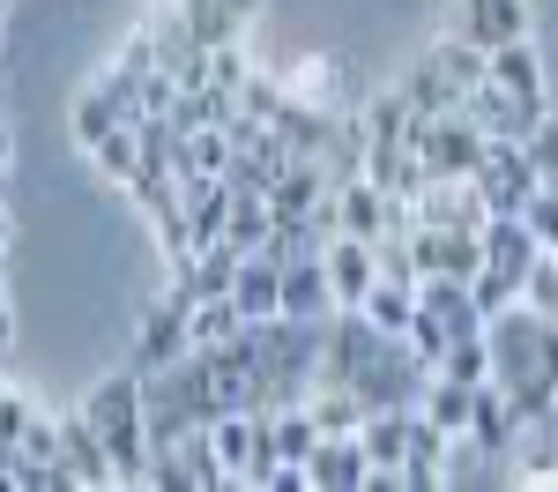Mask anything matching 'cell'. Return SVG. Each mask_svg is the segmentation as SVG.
Masks as SVG:
<instances>
[{
    "label": "cell",
    "mask_w": 558,
    "mask_h": 492,
    "mask_svg": "<svg viewBox=\"0 0 558 492\" xmlns=\"http://www.w3.org/2000/svg\"><path fill=\"white\" fill-rule=\"evenodd\" d=\"M484 344H492V381L507 388V403L521 410V425L544 418V410H558V321L551 313H536L529 299H514V307H499L484 321Z\"/></svg>",
    "instance_id": "obj_1"
},
{
    "label": "cell",
    "mask_w": 558,
    "mask_h": 492,
    "mask_svg": "<svg viewBox=\"0 0 558 492\" xmlns=\"http://www.w3.org/2000/svg\"><path fill=\"white\" fill-rule=\"evenodd\" d=\"M320 328L328 321H246V344H254L260 365V410H283V403H305L313 381H320Z\"/></svg>",
    "instance_id": "obj_2"
},
{
    "label": "cell",
    "mask_w": 558,
    "mask_h": 492,
    "mask_svg": "<svg viewBox=\"0 0 558 492\" xmlns=\"http://www.w3.org/2000/svg\"><path fill=\"white\" fill-rule=\"evenodd\" d=\"M83 418L89 433L105 441L112 455V470H120V485H142V470H149V425H142V373L134 365H112L97 388L83 396Z\"/></svg>",
    "instance_id": "obj_3"
},
{
    "label": "cell",
    "mask_w": 558,
    "mask_h": 492,
    "mask_svg": "<svg viewBox=\"0 0 558 492\" xmlns=\"http://www.w3.org/2000/svg\"><path fill=\"white\" fill-rule=\"evenodd\" d=\"M484 321L492 313L476 307V291L462 276H417V321H410V344L439 365L447 344H462V336H484Z\"/></svg>",
    "instance_id": "obj_4"
},
{
    "label": "cell",
    "mask_w": 558,
    "mask_h": 492,
    "mask_svg": "<svg viewBox=\"0 0 558 492\" xmlns=\"http://www.w3.org/2000/svg\"><path fill=\"white\" fill-rule=\"evenodd\" d=\"M536 254H544V247H536V231H529L521 217H492V224H484V268L470 276L476 307H484V313L514 307L521 284H529V262H536Z\"/></svg>",
    "instance_id": "obj_5"
},
{
    "label": "cell",
    "mask_w": 558,
    "mask_h": 492,
    "mask_svg": "<svg viewBox=\"0 0 558 492\" xmlns=\"http://www.w3.org/2000/svg\"><path fill=\"white\" fill-rule=\"evenodd\" d=\"M142 485H157V492H223V485H231V470H223V455H216L209 425H202V433H179V441L149 447Z\"/></svg>",
    "instance_id": "obj_6"
},
{
    "label": "cell",
    "mask_w": 558,
    "mask_h": 492,
    "mask_svg": "<svg viewBox=\"0 0 558 492\" xmlns=\"http://www.w3.org/2000/svg\"><path fill=\"white\" fill-rule=\"evenodd\" d=\"M417 165H425V179H470L476 157L492 149V134L476 128L470 112H439V120H417Z\"/></svg>",
    "instance_id": "obj_7"
},
{
    "label": "cell",
    "mask_w": 558,
    "mask_h": 492,
    "mask_svg": "<svg viewBox=\"0 0 558 492\" xmlns=\"http://www.w3.org/2000/svg\"><path fill=\"white\" fill-rule=\"evenodd\" d=\"M186 351H194V321H186V299H179V291H157V299L142 307V321H134V351H128V365H134V373H165V365H179Z\"/></svg>",
    "instance_id": "obj_8"
},
{
    "label": "cell",
    "mask_w": 558,
    "mask_h": 492,
    "mask_svg": "<svg viewBox=\"0 0 558 492\" xmlns=\"http://www.w3.org/2000/svg\"><path fill=\"white\" fill-rule=\"evenodd\" d=\"M470 187L484 194V209H492V217H521V209H529V194H536L544 179H536L529 157H521V142H492V149L476 157Z\"/></svg>",
    "instance_id": "obj_9"
},
{
    "label": "cell",
    "mask_w": 558,
    "mask_h": 492,
    "mask_svg": "<svg viewBox=\"0 0 558 492\" xmlns=\"http://www.w3.org/2000/svg\"><path fill=\"white\" fill-rule=\"evenodd\" d=\"M410 262L417 276H462L470 284L484 268V231H462V224H410Z\"/></svg>",
    "instance_id": "obj_10"
},
{
    "label": "cell",
    "mask_w": 558,
    "mask_h": 492,
    "mask_svg": "<svg viewBox=\"0 0 558 492\" xmlns=\"http://www.w3.org/2000/svg\"><path fill=\"white\" fill-rule=\"evenodd\" d=\"M60 470H68V485H75V492H120V470H112V455H105L97 433H89L83 410L60 418Z\"/></svg>",
    "instance_id": "obj_11"
},
{
    "label": "cell",
    "mask_w": 558,
    "mask_h": 492,
    "mask_svg": "<svg viewBox=\"0 0 558 492\" xmlns=\"http://www.w3.org/2000/svg\"><path fill=\"white\" fill-rule=\"evenodd\" d=\"M157 8H165L179 31H186V38L209 52V45H239V31L254 23L260 0H157Z\"/></svg>",
    "instance_id": "obj_12"
},
{
    "label": "cell",
    "mask_w": 558,
    "mask_h": 492,
    "mask_svg": "<svg viewBox=\"0 0 558 492\" xmlns=\"http://www.w3.org/2000/svg\"><path fill=\"white\" fill-rule=\"evenodd\" d=\"M454 31H462L476 52H499V45L529 38L536 15H529V0H454Z\"/></svg>",
    "instance_id": "obj_13"
},
{
    "label": "cell",
    "mask_w": 558,
    "mask_h": 492,
    "mask_svg": "<svg viewBox=\"0 0 558 492\" xmlns=\"http://www.w3.org/2000/svg\"><path fill=\"white\" fill-rule=\"evenodd\" d=\"M305 478H313V492H365L373 455H365L357 433H320V447L305 455Z\"/></svg>",
    "instance_id": "obj_14"
},
{
    "label": "cell",
    "mask_w": 558,
    "mask_h": 492,
    "mask_svg": "<svg viewBox=\"0 0 558 492\" xmlns=\"http://www.w3.org/2000/svg\"><path fill=\"white\" fill-rule=\"evenodd\" d=\"M410 217H417V224H462V231H484L492 209H484V194H476L470 179H425V187L410 194Z\"/></svg>",
    "instance_id": "obj_15"
},
{
    "label": "cell",
    "mask_w": 558,
    "mask_h": 492,
    "mask_svg": "<svg viewBox=\"0 0 558 492\" xmlns=\"http://www.w3.org/2000/svg\"><path fill=\"white\" fill-rule=\"evenodd\" d=\"M320 262H328V291H336V307H365V291H373V276H380L373 239H350V231H336V239L320 247Z\"/></svg>",
    "instance_id": "obj_16"
},
{
    "label": "cell",
    "mask_w": 558,
    "mask_h": 492,
    "mask_svg": "<svg viewBox=\"0 0 558 492\" xmlns=\"http://www.w3.org/2000/svg\"><path fill=\"white\" fill-rule=\"evenodd\" d=\"M462 112H470L476 128L492 134V142H521V134L536 128V105H521L514 89L507 83H492V75H484V83L470 89V97H462Z\"/></svg>",
    "instance_id": "obj_17"
},
{
    "label": "cell",
    "mask_w": 558,
    "mask_h": 492,
    "mask_svg": "<svg viewBox=\"0 0 558 492\" xmlns=\"http://www.w3.org/2000/svg\"><path fill=\"white\" fill-rule=\"evenodd\" d=\"M492 83H507L521 105H536V112H551V68H544V52L536 38H514L492 52Z\"/></svg>",
    "instance_id": "obj_18"
},
{
    "label": "cell",
    "mask_w": 558,
    "mask_h": 492,
    "mask_svg": "<svg viewBox=\"0 0 558 492\" xmlns=\"http://www.w3.org/2000/svg\"><path fill=\"white\" fill-rule=\"evenodd\" d=\"M470 441H476V447H492V455H514V447H521V410L507 403V388H499V381H476Z\"/></svg>",
    "instance_id": "obj_19"
},
{
    "label": "cell",
    "mask_w": 558,
    "mask_h": 492,
    "mask_svg": "<svg viewBox=\"0 0 558 492\" xmlns=\"http://www.w3.org/2000/svg\"><path fill=\"white\" fill-rule=\"evenodd\" d=\"M231 307L246 313V321H276V313H283V262L246 254L239 276H231Z\"/></svg>",
    "instance_id": "obj_20"
},
{
    "label": "cell",
    "mask_w": 558,
    "mask_h": 492,
    "mask_svg": "<svg viewBox=\"0 0 558 492\" xmlns=\"http://www.w3.org/2000/svg\"><path fill=\"white\" fill-rule=\"evenodd\" d=\"M283 313H291V321H328V313H336L328 262H320V254H305V262H283Z\"/></svg>",
    "instance_id": "obj_21"
},
{
    "label": "cell",
    "mask_w": 558,
    "mask_h": 492,
    "mask_svg": "<svg viewBox=\"0 0 558 492\" xmlns=\"http://www.w3.org/2000/svg\"><path fill=\"white\" fill-rule=\"evenodd\" d=\"M357 120H365V149H410V134H417V112L402 89H380Z\"/></svg>",
    "instance_id": "obj_22"
},
{
    "label": "cell",
    "mask_w": 558,
    "mask_h": 492,
    "mask_svg": "<svg viewBox=\"0 0 558 492\" xmlns=\"http://www.w3.org/2000/svg\"><path fill=\"white\" fill-rule=\"evenodd\" d=\"M365 321L387 328V336H410V321H417V284L410 276H373V291H365Z\"/></svg>",
    "instance_id": "obj_23"
},
{
    "label": "cell",
    "mask_w": 558,
    "mask_h": 492,
    "mask_svg": "<svg viewBox=\"0 0 558 492\" xmlns=\"http://www.w3.org/2000/svg\"><path fill=\"white\" fill-rule=\"evenodd\" d=\"M425 60H432V68H439V75H447L454 89H462V97H470V89L484 83V75H492V52H476V45L462 38V31L432 38V45H425Z\"/></svg>",
    "instance_id": "obj_24"
},
{
    "label": "cell",
    "mask_w": 558,
    "mask_h": 492,
    "mask_svg": "<svg viewBox=\"0 0 558 492\" xmlns=\"http://www.w3.org/2000/svg\"><path fill=\"white\" fill-rule=\"evenodd\" d=\"M402 97H410V112H417V120H439V112H462V89L447 83V75H439V68H432L425 52H417V68H410V75H402Z\"/></svg>",
    "instance_id": "obj_25"
},
{
    "label": "cell",
    "mask_w": 558,
    "mask_h": 492,
    "mask_svg": "<svg viewBox=\"0 0 558 492\" xmlns=\"http://www.w3.org/2000/svg\"><path fill=\"white\" fill-rule=\"evenodd\" d=\"M417 410V403H410ZM410 410H365V425H357V441L373 463H402L410 455Z\"/></svg>",
    "instance_id": "obj_26"
},
{
    "label": "cell",
    "mask_w": 558,
    "mask_h": 492,
    "mask_svg": "<svg viewBox=\"0 0 558 492\" xmlns=\"http://www.w3.org/2000/svg\"><path fill=\"white\" fill-rule=\"evenodd\" d=\"M470 403H476V381H447V373H432L425 388V418H439V433H470Z\"/></svg>",
    "instance_id": "obj_27"
},
{
    "label": "cell",
    "mask_w": 558,
    "mask_h": 492,
    "mask_svg": "<svg viewBox=\"0 0 558 492\" xmlns=\"http://www.w3.org/2000/svg\"><path fill=\"white\" fill-rule=\"evenodd\" d=\"M268 194H231V224H223V239L239 247V254H254L260 239H268Z\"/></svg>",
    "instance_id": "obj_28"
},
{
    "label": "cell",
    "mask_w": 558,
    "mask_h": 492,
    "mask_svg": "<svg viewBox=\"0 0 558 492\" xmlns=\"http://www.w3.org/2000/svg\"><path fill=\"white\" fill-rule=\"evenodd\" d=\"M439 373H447V381H492V344H484V336L447 344V351H439Z\"/></svg>",
    "instance_id": "obj_29"
},
{
    "label": "cell",
    "mask_w": 558,
    "mask_h": 492,
    "mask_svg": "<svg viewBox=\"0 0 558 492\" xmlns=\"http://www.w3.org/2000/svg\"><path fill=\"white\" fill-rule=\"evenodd\" d=\"M521 157L536 165V179H558V105H551V112H536V128L521 134Z\"/></svg>",
    "instance_id": "obj_30"
},
{
    "label": "cell",
    "mask_w": 558,
    "mask_h": 492,
    "mask_svg": "<svg viewBox=\"0 0 558 492\" xmlns=\"http://www.w3.org/2000/svg\"><path fill=\"white\" fill-rule=\"evenodd\" d=\"M521 224L536 231V247H544V254H558V179H544V187L529 194V209H521Z\"/></svg>",
    "instance_id": "obj_31"
},
{
    "label": "cell",
    "mask_w": 558,
    "mask_h": 492,
    "mask_svg": "<svg viewBox=\"0 0 558 492\" xmlns=\"http://www.w3.org/2000/svg\"><path fill=\"white\" fill-rule=\"evenodd\" d=\"M521 299H529L536 313H551V321H558V254H536V262H529V284H521Z\"/></svg>",
    "instance_id": "obj_32"
},
{
    "label": "cell",
    "mask_w": 558,
    "mask_h": 492,
    "mask_svg": "<svg viewBox=\"0 0 558 492\" xmlns=\"http://www.w3.org/2000/svg\"><path fill=\"white\" fill-rule=\"evenodd\" d=\"M31 418H38V396H31V388H0V447L23 441Z\"/></svg>",
    "instance_id": "obj_33"
},
{
    "label": "cell",
    "mask_w": 558,
    "mask_h": 492,
    "mask_svg": "<svg viewBox=\"0 0 558 492\" xmlns=\"http://www.w3.org/2000/svg\"><path fill=\"white\" fill-rule=\"evenodd\" d=\"M15 344V299H8V284H0V351Z\"/></svg>",
    "instance_id": "obj_34"
},
{
    "label": "cell",
    "mask_w": 558,
    "mask_h": 492,
    "mask_svg": "<svg viewBox=\"0 0 558 492\" xmlns=\"http://www.w3.org/2000/svg\"><path fill=\"white\" fill-rule=\"evenodd\" d=\"M15 172V128H8V120H0V179Z\"/></svg>",
    "instance_id": "obj_35"
},
{
    "label": "cell",
    "mask_w": 558,
    "mask_h": 492,
    "mask_svg": "<svg viewBox=\"0 0 558 492\" xmlns=\"http://www.w3.org/2000/svg\"><path fill=\"white\" fill-rule=\"evenodd\" d=\"M8 239H15V209L0 202V247H8Z\"/></svg>",
    "instance_id": "obj_36"
},
{
    "label": "cell",
    "mask_w": 558,
    "mask_h": 492,
    "mask_svg": "<svg viewBox=\"0 0 558 492\" xmlns=\"http://www.w3.org/2000/svg\"><path fill=\"white\" fill-rule=\"evenodd\" d=\"M8 8H15V0H0V23H8Z\"/></svg>",
    "instance_id": "obj_37"
}]
</instances>
